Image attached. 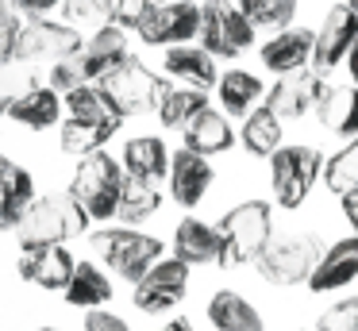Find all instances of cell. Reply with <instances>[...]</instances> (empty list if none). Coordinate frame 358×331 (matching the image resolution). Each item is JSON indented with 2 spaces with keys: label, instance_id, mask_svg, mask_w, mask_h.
<instances>
[{
  "label": "cell",
  "instance_id": "cell-1",
  "mask_svg": "<svg viewBox=\"0 0 358 331\" xmlns=\"http://www.w3.org/2000/svg\"><path fill=\"white\" fill-rule=\"evenodd\" d=\"M224 254H220V266H247L258 262L262 251L273 243V204L262 197H250L231 204L216 223Z\"/></svg>",
  "mask_w": 358,
  "mask_h": 331
},
{
  "label": "cell",
  "instance_id": "cell-2",
  "mask_svg": "<svg viewBox=\"0 0 358 331\" xmlns=\"http://www.w3.org/2000/svg\"><path fill=\"white\" fill-rule=\"evenodd\" d=\"M127 169L108 150H93L81 158L78 174L70 181V197L89 212V220H112L120 212V192H124Z\"/></svg>",
  "mask_w": 358,
  "mask_h": 331
},
{
  "label": "cell",
  "instance_id": "cell-3",
  "mask_svg": "<svg viewBox=\"0 0 358 331\" xmlns=\"http://www.w3.org/2000/svg\"><path fill=\"white\" fill-rule=\"evenodd\" d=\"M85 227H89V212L70 197V192H62V197H39L35 200L16 231H20V246H24V251H35V246L66 243V239L81 235Z\"/></svg>",
  "mask_w": 358,
  "mask_h": 331
},
{
  "label": "cell",
  "instance_id": "cell-4",
  "mask_svg": "<svg viewBox=\"0 0 358 331\" xmlns=\"http://www.w3.org/2000/svg\"><path fill=\"white\" fill-rule=\"evenodd\" d=\"M324 154L308 143H285L270 158V189L278 208L296 212L308 200V192L316 189V177H324Z\"/></svg>",
  "mask_w": 358,
  "mask_h": 331
},
{
  "label": "cell",
  "instance_id": "cell-5",
  "mask_svg": "<svg viewBox=\"0 0 358 331\" xmlns=\"http://www.w3.org/2000/svg\"><path fill=\"white\" fill-rule=\"evenodd\" d=\"M324 258V243L312 231H296V235L273 239L262 251V258L255 262L262 281L278 285V289H293V285H308L312 269Z\"/></svg>",
  "mask_w": 358,
  "mask_h": 331
},
{
  "label": "cell",
  "instance_id": "cell-6",
  "mask_svg": "<svg viewBox=\"0 0 358 331\" xmlns=\"http://www.w3.org/2000/svg\"><path fill=\"white\" fill-rule=\"evenodd\" d=\"M93 251L108 262V269L124 281H143L155 262H162V239L143 235L135 227H104L93 235Z\"/></svg>",
  "mask_w": 358,
  "mask_h": 331
},
{
  "label": "cell",
  "instance_id": "cell-7",
  "mask_svg": "<svg viewBox=\"0 0 358 331\" xmlns=\"http://www.w3.org/2000/svg\"><path fill=\"white\" fill-rule=\"evenodd\" d=\"M101 89L108 92V100L120 108V115H143V112H158V104H162L166 89H170V81H162V77L155 73V69L147 66V62L139 58H127L124 66H116L108 77L101 81Z\"/></svg>",
  "mask_w": 358,
  "mask_h": 331
},
{
  "label": "cell",
  "instance_id": "cell-8",
  "mask_svg": "<svg viewBox=\"0 0 358 331\" xmlns=\"http://www.w3.org/2000/svg\"><path fill=\"white\" fill-rule=\"evenodd\" d=\"M201 46L216 58H239L255 43V23L243 15L235 0H201Z\"/></svg>",
  "mask_w": 358,
  "mask_h": 331
},
{
  "label": "cell",
  "instance_id": "cell-9",
  "mask_svg": "<svg viewBox=\"0 0 358 331\" xmlns=\"http://www.w3.org/2000/svg\"><path fill=\"white\" fill-rule=\"evenodd\" d=\"M85 50V38H81L78 27L70 23H55V20H35L20 23V38H16V62H62V58H78Z\"/></svg>",
  "mask_w": 358,
  "mask_h": 331
},
{
  "label": "cell",
  "instance_id": "cell-10",
  "mask_svg": "<svg viewBox=\"0 0 358 331\" xmlns=\"http://www.w3.org/2000/svg\"><path fill=\"white\" fill-rule=\"evenodd\" d=\"M201 20L204 12L196 0H166L135 31H139V38L147 46H181V43L201 38Z\"/></svg>",
  "mask_w": 358,
  "mask_h": 331
},
{
  "label": "cell",
  "instance_id": "cell-11",
  "mask_svg": "<svg viewBox=\"0 0 358 331\" xmlns=\"http://www.w3.org/2000/svg\"><path fill=\"white\" fill-rule=\"evenodd\" d=\"M189 262L181 258H162L147 269L143 281H135V308L147 316H162L173 304H181L189 293Z\"/></svg>",
  "mask_w": 358,
  "mask_h": 331
},
{
  "label": "cell",
  "instance_id": "cell-12",
  "mask_svg": "<svg viewBox=\"0 0 358 331\" xmlns=\"http://www.w3.org/2000/svg\"><path fill=\"white\" fill-rule=\"evenodd\" d=\"M358 43V12L343 0L331 4L316 31V54H312V69L316 73H331L339 62H347V54Z\"/></svg>",
  "mask_w": 358,
  "mask_h": 331
},
{
  "label": "cell",
  "instance_id": "cell-13",
  "mask_svg": "<svg viewBox=\"0 0 358 331\" xmlns=\"http://www.w3.org/2000/svg\"><path fill=\"white\" fill-rule=\"evenodd\" d=\"M324 92H327L324 73L304 66V69H293V73H281L278 85L266 92V104H270L281 120H301V115H308L312 108L324 100Z\"/></svg>",
  "mask_w": 358,
  "mask_h": 331
},
{
  "label": "cell",
  "instance_id": "cell-14",
  "mask_svg": "<svg viewBox=\"0 0 358 331\" xmlns=\"http://www.w3.org/2000/svg\"><path fill=\"white\" fill-rule=\"evenodd\" d=\"M170 197L178 200L181 208H196L204 197H208L212 181H216V169L208 166V158L189 146H181L178 154L170 158Z\"/></svg>",
  "mask_w": 358,
  "mask_h": 331
},
{
  "label": "cell",
  "instance_id": "cell-15",
  "mask_svg": "<svg viewBox=\"0 0 358 331\" xmlns=\"http://www.w3.org/2000/svg\"><path fill=\"white\" fill-rule=\"evenodd\" d=\"M312 54H316V31L285 27V31H273V38H266L258 58L270 73H293V69L312 66Z\"/></svg>",
  "mask_w": 358,
  "mask_h": 331
},
{
  "label": "cell",
  "instance_id": "cell-16",
  "mask_svg": "<svg viewBox=\"0 0 358 331\" xmlns=\"http://www.w3.org/2000/svg\"><path fill=\"white\" fill-rule=\"evenodd\" d=\"M358 281V235H343L331 246H324V258L312 269L308 289L312 293H335Z\"/></svg>",
  "mask_w": 358,
  "mask_h": 331
},
{
  "label": "cell",
  "instance_id": "cell-17",
  "mask_svg": "<svg viewBox=\"0 0 358 331\" xmlns=\"http://www.w3.org/2000/svg\"><path fill=\"white\" fill-rule=\"evenodd\" d=\"M131 58V50H127V35L120 23H108V27L93 31V38L85 43V50L78 54L81 69H85V81H104V77L112 73L116 66H124V62Z\"/></svg>",
  "mask_w": 358,
  "mask_h": 331
},
{
  "label": "cell",
  "instance_id": "cell-18",
  "mask_svg": "<svg viewBox=\"0 0 358 331\" xmlns=\"http://www.w3.org/2000/svg\"><path fill=\"white\" fill-rule=\"evenodd\" d=\"M73 269H78V262H73V254L66 251L62 243L58 246H35V251H24V258H20L24 281H35L39 289H62L66 293Z\"/></svg>",
  "mask_w": 358,
  "mask_h": 331
},
{
  "label": "cell",
  "instance_id": "cell-19",
  "mask_svg": "<svg viewBox=\"0 0 358 331\" xmlns=\"http://www.w3.org/2000/svg\"><path fill=\"white\" fill-rule=\"evenodd\" d=\"M35 181L24 166L0 154V227H20L27 208L35 204Z\"/></svg>",
  "mask_w": 358,
  "mask_h": 331
},
{
  "label": "cell",
  "instance_id": "cell-20",
  "mask_svg": "<svg viewBox=\"0 0 358 331\" xmlns=\"http://www.w3.org/2000/svg\"><path fill=\"white\" fill-rule=\"evenodd\" d=\"M224 254V243H220L216 223H204L196 216H185L173 231V258L189 262V266H208V262H220Z\"/></svg>",
  "mask_w": 358,
  "mask_h": 331
},
{
  "label": "cell",
  "instance_id": "cell-21",
  "mask_svg": "<svg viewBox=\"0 0 358 331\" xmlns=\"http://www.w3.org/2000/svg\"><path fill=\"white\" fill-rule=\"evenodd\" d=\"M166 73L178 77V81L193 85V89H216L220 85V69H216V54H208L204 46H193V43H181V46H170L162 58Z\"/></svg>",
  "mask_w": 358,
  "mask_h": 331
},
{
  "label": "cell",
  "instance_id": "cell-22",
  "mask_svg": "<svg viewBox=\"0 0 358 331\" xmlns=\"http://www.w3.org/2000/svg\"><path fill=\"white\" fill-rule=\"evenodd\" d=\"M204 312H208V323L216 331H266L262 312L235 289H216Z\"/></svg>",
  "mask_w": 358,
  "mask_h": 331
},
{
  "label": "cell",
  "instance_id": "cell-23",
  "mask_svg": "<svg viewBox=\"0 0 358 331\" xmlns=\"http://www.w3.org/2000/svg\"><path fill=\"white\" fill-rule=\"evenodd\" d=\"M170 158L173 154L166 150V143L158 135H135L124 143V154H120V162H124L127 177H139V181H162V177H170Z\"/></svg>",
  "mask_w": 358,
  "mask_h": 331
},
{
  "label": "cell",
  "instance_id": "cell-24",
  "mask_svg": "<svg viewBox=\"0 0 358 331\" xmlns=\"http://www.w3.org/2000/svg\"><path fill=\"white\" fill-rule=\"evenodd\" d=\"M316 120L339 139H358V85H327L324 100L316 104Z\"/></svg>",
  "mask_w": 358,
  "mask_h": 331
},
{
  "label": "cell",
  "instance_id": "cell-25",
  "mask_svg": "<svg viewBox=\"0 0 358 331\" xmlns=\"http://www.w3.org/2000/svg\"><path fill=\"white\" fill-rule=\"evenodd\" d=\"M239 143L250 158H273V154L285 146V127H281V115L270 104H258L255 112L243 120Z\"/></svg>",
  "mask_w": 358,
  "mask_h": 331
},
{
  "label": "cell",
  "instance_id": "cell-26",
  "mask_svg": "<svg viewBox=\"0 0 358 331\" xmlns=\"http://www.w3.org/2000/svg\"><path fill=\"white\" fill-rule=\"evenodd\" d=\"M66 112L81 123H93V127L108 131V135H116L120 123H124L120 108L108 100V92H104L101 85H81V89L66 92Z\"/></svg>",
  "mask_w": 358,
  "mask_h": 331
},
{
  "label": "cell",
  "instance_id": "cell-27",
  "mask_svg": "<svg viewBox=\"0 0 358 331\" xmlns=\"http://www.w3.org/2000/svg\"><path fill=\"white\" fill-rule=\"evenodd\" d=\"M235 139L239 135H235L231 123H227V112H216V108H204V112L185 127V146L196 150V154H204V158L231 150Z\"/></svg>",
  "mask_w": 358,
  "mask_h": 331
},
{
  "label": "cell",
  "instance_id": "cell-28",
  "mask_svg": "<svg viewBox=\"0 0 358 331\" xmlns=\"http://www.w3.org/2000/svg\"><path fill=\"white\" fill-rule=\"evenodd\" d=\"M216 97H220V104H224L227 115H243V120H247L258 108V100L266 97V85H262V77L250 73V69H227V73H220Z\"/></svg>",
  "mask_w": 358,
  "mask_h": 331
},
{
  "label": "cell",
  "instance_id": "cell-29",
  "mask_svg": "<svg viewBox=\"0 0 358 331\" xmlns=\"http://www.w3.org/2000/svg\"><path fill=\"white\" fill-rule=\"evenodd\" d=\"M62 108H66V100H62V92H55L47 85H35L27 97H20L16 104L8 108V115L16 123H24V127H35V131H43V127H55L58 123V115H62Z\"/></svg>",
  "mask_w": 358,
  "mask_h": 331
},
{
  "label": "cell",
  "instance_id": "cell-30",
  "mask_svg": "<svg viewBox=\"0 0 358 331\" xmlns=\"http://www.w3.org/2000/svg\"><path fill=\"white\" fill-rule=\"evenodd\" d=\"M66 300H70L73 308H85V312L108 304V300H112V281H108V274H104L96 262H78L70 285H66Z\"/></svg>",
  "mask_w": 358,
  "mask_h": 331
},
{
  "label": "cell",
  "instance_id": "cell-31",
  "mask_svg": "<svg viewBox=\"0 0 358 331\" xmlns=\"http://www.w3.org/2000/svg\"><path fill=\"white\" fill-rule=\"evenodd\" d=\"M208 108V92L204 89H193V85H181V89H166L162 104H158V120H162V127H178L185 131L189 123L196 120V115Z\"/></svg>",
  "mask_w": 358,
  "mask_h": 331
},
{
  "label": "cell",
  "instance_id": "cell-32",
  "mask_svg": "<svg viewBox=\"0 0 358 331\" xmlns=\"http://www.w3.org/2000/svg\"><path fill=\"white\" fill-rule=\"evenodd\" d=\"M162 208V192L155 181H139V177H127L124 192H120V220L124 223H143Z\"/></svg>",
  "mask_w": 358,
  "mask_h": 331
},
{
  "label": "cell",
  "instance_id": "cell-33",
  "mask_svg": "<svg viewBox=\"0 0 358 331\" xmlns=\"http://www.w3.org/2000/svg\"><path fill=\"white\" fill-rule=\"evenodd\" d=\"M239 8L258 31H285L301 12V0H239Z\"/></svg>",
  "mask_w": 358,
  "mask_h": 331
},
{
  "label": "cell",
  "instance_id": "cell-34",
  "mask_svg": "<svg viewBox=\"0 0 358 331\" xmlns=\"http://www.w3.org/2000/svg\"><path fill=\"white\" fill-rule=\"evenodd\" d=\"M324 185L331 192H350L358 189V139H347L331 158L324 162Z\"/></svg>",
  "mask_w": 358,
  "mask_h": 331
},
{
  "label": "cell",
  "instance_id": "cell-35",
  "mask_svg": "<svg viewBox=\"0 0 358 331\" xmlns=\"http://www.w3.org/2000/svg\"><path fill=\"white\" fill-rule=\"evenodd\" d=\"M62 15L70 27H108L116 23V0H62Z\"/></svg>",
  "mask_w": 358,
  "mask_h": 331
},
{
  "label": "cell",
  "instance_id": "cell-36",
  "mask_svg": "<svg viewBox=\"0 0 358 331\" xmlns=\"http://www.w3.org/2000/svg\"><path fill=\"white\" fill-rule=\"evenodd\" d=\"M62 150L66 154H78V158H85V154H93V150H101L104 143H108V131H101V127H93V123H81V120H66L62 123Z\"/></svg>",
  "mask_w": 358,
  "mask_h": 331
},
{
  "label": "cell",
  "instance_id": "cell-37",
  "mask_svg": "<svg viewBox=\"0 0 358 331\" xmlns=\"http://www.w3.org/2000/svg\"><path fill=\"white\" fill-rule=\"evenodd\" d=\"M35 89V73L24 66V62H8L0 66V115H8V108L16 104L20 97Z\"/></svg>",
  "mask_w": 358,
  "mask_h": 331
},
{
  "label": "cell",
  "instance_id": "cell-38",
  "mask_svg": "<svg viewBox=\"0 0 358 331\" xmlns=\"http://www.w3.org/2000/svg\"><path fill=\"white\" fill-rule=\"evenodd\" d=\"M316 331H358V297H343L316 316Z\"/></svg>",
  "mask_w": 358,
  "mask_h": 331
},
{
  "label": "cell",
  "instance_id": "cell-39",
  "mask_svg": "<svg viewBox=\"0 0 358 331\" xmlns=\"http://www.w3.org/2000/svg\"><path fill=\"white\" fill-rule=\"evenodd\" d=\"M81 85H89L85 81V69H81V62L78 58H62V62H55L50 66V89L55 92H73V89H81Z\"/></svg>",
  "mask_w": 358,
  "mask_h": 331
},
{
  "label": "cell",
  "instance_id": "cell-40",
  "mask_svg": "<svg viewBox=\"0 0 358 331\" xmlns=\"http://www.w3.org/2000/svg\"><path fill=\"white\" fill-rule=\"evenodd\" d=\"M158 4H166V0H116V23H120L124 31H127V27L135 31Z\"/></svg>",
  "mask_w": 358,
  "mask_h": 331
},
{
  "label": "cell",
  "instance_id": "cell-41",
  "mask_svg": "<svg viewBox=\"0 0 358 331\" xmlns=\"http://www.w3.org/2000/svg\"><path fill=\"white\" fill-rule=\"evenodd\" d=\"M16 38H20V20L16 15L0 20V66L16 62Z\"/></svg>",
  "mask_w": 358,
  "mask_h": 331
},
{
  "label": "cell",
  "instance_id": "cell-42",
  "mask_svg": "<svg viewBox=\"0 0 358 331\" xmlns=\"http://www.w3.org/2000/svg\"><path fill=\"white\" fill-rule=\"evenodd\" d=\"M85 331H131L127 320H120L116 312H104V308H93L85 316Z\"/></svg>",
  "mask_w": 358,
  "mask_h": 331
},
{
  "label": "cell",
  "instance_id": "cell-43",
  "mask_svg": "<svg viewBox=\"0 0 358 331\" xmlns=\"http://www.w3.org/2000/svg\"><path fill=\"white\" fill-rule=\"evenodd\" d=\"M62 0H16V8L20 12H27L35 20V15H43V12H50V8H58Z\"/></svg>",
  "mask_w": 358,
  "mask_h": 331
},
{
  "label": "cell",
  "instance_id": "cell-44",
  "mask_svg": "<svg viewBox=\"0 0 358 331\" xmlns=\"http://www.w3.org/2000/svg\"><path fill=\"white\" fill-rule=\"evenodd\" d=\"M343 216H347V223L355 227V235H358V189L343 192Z\"/></svg>",
  "mask_w": 358,
  "mask_h": 331
},
{
  "label": "cell",
  "instance_id": "cell-45",
  "mask_svg": "<svg viewBox=\"0 0 358 331\" xmlns=\"http://www.w3.org/2000/svg\"><path fill=\"white\" fill-rule=\"evenodd\" d=\"M347 69H350V81L358 85V43H355V50L347 54Z\"/></svg>",
  "mask_w": 358,
  "mask_h": 331
},
{
  "label": "cell",
  "instance_id": "cell-46",
  "mask_svg": "<svg viewBox=\"0 0 358 331\" xmlns=\"http://www.w3.org/2000/svg\"><path fill=\"white\" fill-rule=\"evenodd\" d=\"M158 331H193V323L189 320H170L166 328H158Z\"/></svg>",
  "mask_w": 358,
  "mask_h": 331
},
{
  "label": "cell",
  "instance_id": "cell-47",
  "mask_svg": "<svg viewBox=\"0 0 358 331\" xmlns=\"http://www.w3.org/2000/svg\"><path fill=\"white\" fill-rule=\"evenodd\" d=\"M8 15H12L8 12V0H0V20H8Z\"/></svg>",
  "mask_w": 358,
  "mask_h": 331
},
{
  "label": "cell",
  "instance_id": "cell-48",
  "mask_svg": "<svg viewBox=\"0 0 358 331\" xmlns=\"http://www.w3.org/2000/svg\"><path fill=\"white\" fill-rule=\"evenodd\" d=\"M347 4H350V8H355V12H358V0H347Z\"/></svg>",
  "mask_w": 358,
  "mask_h": 331
},
{
  "label": "cell",
  "instance_id": "cell-49",
  "mask_svg": "<svg viewBox=\"0 0 358 331\" xmlns=\"http://www.w3.org/2000/svg\"><path fill=\"white\" fill-rule=\"evenodd\" d=\"M39 331H58V328H39Z\"/></svg>",
  "mask_w": 358,
  "mask_h": 331
}]
</instances>
